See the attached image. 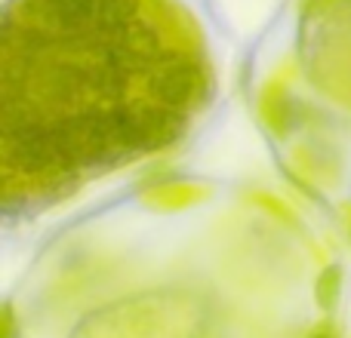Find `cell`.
<instances>
[{"label": "cell", "instance_id": "4", "mask_svg": "<svg viewBox=\"0 0 351 338\" xmlns=\"http://www.w3.org/2000/svg\"><path fill=\"white\" fill-rule=\"evenodd\" d=\"M305 338H339V333H336V326L330 320H321L317 326H311V333Z\"/></svg>", "mask_w": 351, "mask_h": 338}, {"label": "cell", "instance_id": "5", "mask_svg": "<svg viewBox=\"0 0 351 338\" xmlns=\"http://www.w3.org/2000/svg\"><path fill=\"white\" fill-rule=\"evenodd\" d=\"M348 234H351V209H348Z\"/></svg>", "mask_w": 351, "mask_h": 338}, {"label": "cell", "instance_id": "2", "mask_svg": "<svg viewBox=\"0 0 351 338\" xmlns=\"http://www.w3.org/2000/svg\"><path fill=\"white\" fill-rule=\"evenodd\" d=\"M204 200V187L188 185V181H164L145 191V203L158 206V209H185L191 203Z\"/></svg>", "mask_w": 351, "mask_h": 338}, {"label": "cell", "instance_id": "3", "mask_svg": "<svg viewBox=\"0 0 351 338\" xmlns=\"http://www.w3.org/2000/svg\"><path fill=\"white\" fill-rule=\"evenodd\" d=\"M342 286H346V277H342V268L339 265H327L321 268L315 280V302L324 314H333L336 304L342 298Z\"/></svg>", "mask_w": 351, "mask_h": 338}, {"label": "cell", "instance_id": "1", "mask_svg": "<svg viewBox=\"0 0 351 338\" xmlns=\"http://www.w3.org/2000/svg\"><path fill=\"white\" fill-rule=\"evenodd\" d=\"M206 96L204 53L167 0H10L6 209L53 203L86 172L176 145Z\"/></svg>", "mask_w": 351, "mask_h": 338}]
</instances>
